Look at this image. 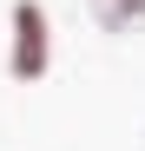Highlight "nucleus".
<instances>
[{
	"label": "nucleus",
	"instance_id": "f257e3e1",
	"mask_svg": "<svg viewBox=\"0 0 145 151\" xmlns=\"http://www.w3.org/2000/svg\"><path fill=\"white\" fill-rule=\"evenodd\" d=\"M13 27H20V46H13V72H20V79H33V72L46 66V13L33 7V0H20V7H13Z\"/></svg>",
	"mask_w": 145,
	"mask_h": 151
},
{
	"label": "nucleus",
	"instance_id": "f03ea898",
	"mask_svg": "<svg viewBox=\"0 0 145 151\" xmlns=\"http://www.w3.org/2000/svg\"><path fill=\"white\" fill-rule=\"evenodd\" d=\"M92 13H99L106 27H132V20L145 13V0H92Z\"/></svg>",
	"mask_w": 145,
	"mask_h": 151
}]
</instances>
